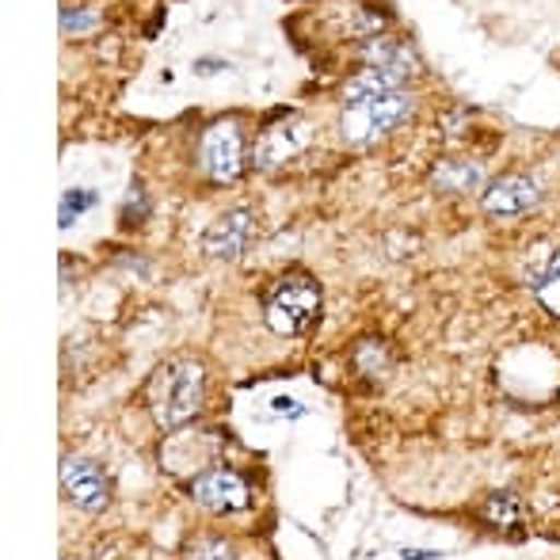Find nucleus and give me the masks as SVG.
I'll use <instances>...</instances> for the list:
<instances>
[{
	"label": "nucleus",
	"mask_w": 560,
	"mask_h": 560,
	"mask_svg": "<svg viewBox=\"0 0 560 560\" xmlns=\"http://www.w3.org/2000/svg\"><path fill=\"white\" fill-rule=\"evenodd\" d=\"M412 115L416 96L405 89V77L366 66L347 84L343 112H339V133H343V141L351 149H370Z\"/></svg>",
	"instance_id": "nucleus-1"
},
{
	"label": "nucleus",
	"mask_w": 560,
	"mask_h": 560,
	"mask_svg": "<svg viewBox=\"0 0 560 560\" xmlns=\"http://www.w3.org/2000/svg\"><path fill=\"white\" fill-rule=\"evenodd\" d=\"M149 412L164 431H176L191 423L202 408V366L191 359H172L149 377L145 385Z\"/></svg>",
	"instance_id": "nucleus-2"
},
{
	"label": "nucleus",
	"mask_w": 560,
	"mask_h": 560,
	"mask_svg": "<svg viewBox=\"0 0 560 560\" xmlns=\"http://www.w3.org/2000/svg\"><path fill=\"white\" fill-rule=\"evenodd\" d=\"M320 317V287L310 275H287L275 282L271 298H267V328L279 336H302Z\"/></svg>",
	"instance_id": "nucleus-3"
},
{
	"label": "nucleus",
	"mask_w": 560,
	"mask_h": 560,
	"mask_svg": "<svg viewBox=\"0 0 560 560\" xmlns=\"http://www.w3.org/2000/svg\"><path fill=\"white\" fill-rule=\"evenodd\" d=\"M202 172H207L214 184H233L244 172V133L233 118L214 122L202 133V149H199Z\"/></svg>",
	"instance_id": "nucleus-4"
},
{
	"label": "nucleus",
	"mask_w": 560,
	"mask_h": 560,
	"mask_svg": "<svg viewBox=\"0 0 560 560\" xmlns=\"http://www.w3.org/2000/svg\"><path fill=\"white\" fill-rule=\"evenodd\" d=\"M191 500L199 508L214 511V515H233V511H244L252 503V488L233 469H207L191 480Z\"/></svg>",
	"instance_id": "nucleus-5"
},
{
	"label": "nucleus",
	"mask_w": 560,
	"mask_h": 560,
	"mask_svg": "<svg viewBox=\"0 0 560 560\" xmlns=\"http://www.w3.org/2000/svg\"><path fill=\"white\" fill-rule=\"evenodd\" d=\"M61 488L66 495L77 503L81 511H104L107 500H112V485H107L104 469H100L92 457H61Z\"/></svg>",
	"instance_id": "nucleus-6"
},
{
	"label": "nucleus",
	"mask_w": 560,
	"mask_h": 560,
	"mask_svg": "<svg viewBox=\"0 0 560 560\" xmlns=\"http://www.w3.org/2000/svg\"><path fill=\"white\" fill-rule=\"evenodd\" d=\"M485 214L492 218H518L530 214L541 202V184L534 176H523V172H508V176L492 179L485 187Z\"/></svg>",
	"instance_id": "nucleus-7"
},
{
	"label": "nucleus",
	"mask_w": 560,
	"mask_h": 560,
	"mask_svg": "<svg viewBox=\"0 0 560 560\" xmlns=\"http://www.w3.org/2000/svg\"><path fill=\"white\" fill-rule=\"evenodd\" d=\"M313 130L310 122H302V118H290V122L282 126H271V130L259 133L256 141V168H279L282 161H290V156H298L305 145H310Z\"/></svg>",
	"instance_id": "nucleus-8"
},
{
	"label": "nucleus",
	"mask_w": 560,
	"mask_h": 560,
	"mask_svg": "<svg viewBox=\"0 0 560 560\" xmlns=\"http://www.w3.org/2000/svg\"><path fill=\"white\" fill-rule=\"evenodd\" d=\"M248 241H252V210L236 207L202 233V252L210 259H236L248 248Z\"/></svg>",
	"instance_id": "nucleus-9"
},
{
	"label": "nucleus",
	"mask_w": 560,
	"mask_h": 560,
	"mask_svg": "<svg viewBox=\"0 0 560 560\" xmlns=\"http://www.w3.org/2000/svg\"><path fill=\"white\" fill-rule=\"evenodd\" d=\"M431 184L435 191L443 195H469V191H480L485 187V168L472 161H457V156H446L431 168Z\"/></svg>",
	"instance_id": "nucleus-10"
},
{
	"label": "nucleus",
	"mask_w": 560,
	"mask_h": 560,
	"mask_svg": "<svg viewBox=\"0 0 560 560\" xmlns=\"http://www.w3.org/2000/svg\"><path fill=\"white\" fill-rule=\"evenodd\" d=\"M362 61H366L370 69H389V73L405 77V81L416 73V54L408 50V46H400L397 38H385V35L370 38V43L362 46Z\"/></svg>",
	"instance_id": "nucleus-11"
},
{
	"label": "nucleus",
	"mask_w": 560,
	"mask_h": 560,
	"mask_svg": "<svg viewBox=\"0 0 560 560\" xmlns=\"http://www.w3.org/2000/svg\"><path fill=\"white\" fill-rule=\"evenodd\" d=\"M480 518L495 530H518L523 526V500L515 492H492L480 503Z\"/></svg>",
	"instance_id": "nucleus-12"
},
{
	"label": "nucleus",
	"mask_w": 560,
	"mask_h": 560,
	"mask_svg": "<svg viewBox=\"0 0 560 560\" xmlns=\"http://www.w3.org/2000/svg\"><path fill=\"white\" fill-rule=\"evenodd\" d=\"M354 366H359V374L377 382V377L389 374V354H385V347L377 343V339H362V343L354 347Z\"/></svg>",
	"instance_id": "nucleus-13"
},
{
	"label": "nucleus",
	"mask_w": 560,
	"mask_h": 560,
	"mask_svg": "<svg viewBox=\"0 0 560 560\" xmlns=\"http://www.w3.org/2000/svg\"><path fill=\"white\" fill-rule=\"evenodd\" d=\"M96 27H100V15L92 12V8H84V4L61 8V35H89V31H96Z\"/></svg>",
	"instance_id": "nucleus-14"
},
{
	"label": "nucleus",
	"mask_w": 560,
	"mask_h": 560,
	"mask_svg": "<svg viewBox=\"0 0 560 560\" xmlns=\"http://www.w3.org/2000/svg\"><path fill=\"white\" fill-rule=\"evenodd\" d=\"M92 202H96V195H92V191H77V187H73V191L61 195V210H58V222H61V229L73 225V218H81L84 210L92 207Z\"/></svg>",
	"instance_id": "nucleus-15"
},
{
	"label": "nucleus",
	"mask_w": 560,
	"mask_h": 560,
	"mask_svg": "<svg viewBox=\"0 0 560 560\" xmlns=\"http://www.w3.org/2000/svg\"><path fill=\"white\" fill-rule=\"evenodd\" d=\"M534 298L541 302V310H549L553 317H560V271L534 282Z\"/></svg>",
	"instance_id": "nucleus-16"
},
{
	"label": "nucleus",
	"mask_w": 560,
	"mask_h": 560,
	"mask_svg": "<svg viewBox=\"0 0 560 560\" xmlns=\"http://www.w3.org/2000/svg\"><path fill=\"white\" fill-rule=\"evenodd\" d=\"M187 557H191V560H233V549H229L225 541H218V538H202V541H195V546L187 549Z\"/></svg>",
	"instance_id": "nucleus-17"
},
{
	"label": "nucleus",
	"mask_w": 560,
	"mask_h": 560,
	"mask_svg": "<svg viewBox=\"0 0 560 560\" xmlns=\"http://www.w3.org/2000/svg\"><path fill=\"white\" fill-rule=\"evenodd\" d=\"M275 412H279V416H302V408H298V400H287V397H279V400H275Z\"/></svg>",
	"instance_id": "nucleus-18"
},
{
	"label": "nucleus",
	"mask_w": 560,
	"mask_h": 560,
	"mask_svg": "<svg viewBox=\"0 0 560 560\" xmlns=\"http://www.w3.org/2000/svg\"><path fill=\"white\" fill-rule=\"evenodd\" d=\"M431 557H439V553H431V549H405V553H400V560H431Z\"/></svg>",
	"instance_id": "nucleus-19"
}]
</instances>
